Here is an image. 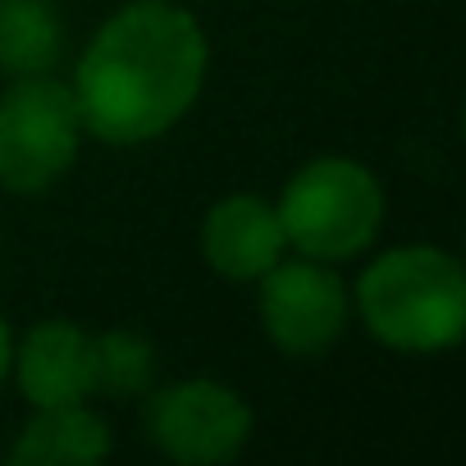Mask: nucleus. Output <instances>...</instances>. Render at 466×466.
I'll use <instances>...</instances> for the list:
<instances>
[{"instance_id":"f257e3e1","label":"nucleus","mask_w":466,"mask_h":466,"mask_svg":"<svg viewBox=\"0 0 466 466\" xmlns=\"http://www.w3.org/2000/svg\"><path fill=\"white\" fill-rule=\"evenodd\" d=\"M206 33L174 0H133L110 15L74 69L83 133L137 147L169 133L206 83Z\"/></svg>"},{"instance_id":"f03ea898","label":"nucleus","mask_w":466,"mask_h":466,"mask_svg":"<svg viewBox=\"0 0 466 466\" xmlns=\"http://www.w3.org/2000/svg\"><path fill=\"white\" fill-rule=\"evenodd\" d=\"M357 311L393 352H448L466 334V275L439 248H389L361 270Z\"/></svg>"},{"instance_id":"7ed1b4c3","label":"nucleus","mask_w":466,"mask_h":466,"mask_svg":"<svg viewBox=\"0 0 466 466\" xmlns=\"http://www.w3.org/2000/svg\"><path fill=\"white\" fill-rule=\"evenodd\" d=\"M275 210L289 248L311 261H348L375 243L384 224V187L361 160L320 156L284 183Z\"/></svg>"},{"instance_id":"20e7f679","label":"nucleus","mask_w":466,"mask_h":466,"mask_svg":"<svg viewBox=\"0 0 466 466\" xmlns=\"http://www.w3.org/2000/svg\"><path fill=\"white\" fill-rule=\"evenodd\" d=\"M78 142L83 115L69 83L28 74L0 96V187L46 192L78 160Z\"/></svg>"},{"instance_id":"39448f33","label":"nucleus","mask_w":466,"mask_h":466,"mask_svg":"<svg viewBox=\"0 0 466 466\" xmlns=\"http://www.w3.org/2000/svg\"><path fill=\"white\" fill-rule=\"evenodd\" d=\"M147 439L183 466L233 461L252 439V407L219 380H178L147 398Z\"/></svg>"},{"instance_id":"423d86ee","label":"nucleus","mask_w":466,"mask_h":466,"mask_svg":"<svg viewBox=\"0 0 466 466\" xmlns=\"http://www.w3.org/2000/svg\"><path fill=\"white\" fill-rule=\"evenodd\" d=\"M261 325L289 357H320L339 343L352 316L348 284L329 261H275L261 279Z\"/></svg>"},{"instance_id":"0eeeda50","label":"nucleus","mask_w":466,"mask_h":466,"mask_svg":"<svg viewBox=\"0 0 466 466\" xmlns=\"http://www.w3.org/2000/svg\"><path fill=\"white\" fill-rule=\"evenodd\" d=\"M284 224L279 210L252 192L224 197L201 219V257L215 275L233 284H257L275 261H284Z\"/></svg>"},{"instance_id":"6e6552de","label":"nucleus","mask_w":466,"mask_h":466,"mask_svg":"<svg viewBox=\"0 0 466 466\" xmlns=\"http://www.w3.org/2000/svg\"><path fill=\"white\" fill-rule=\"evenodd\" d=\"M19 389L33 407H69L92 398V339L74 320H42L15 352Z\"/></svg>"},{"instance_id":"1a4fd4ad","label":"nucleus","mask_w":466,"mask_h":466,"mask_svg":"<svg viewBox=\"0 0 466 466\" xmlns=\"http://www.w3.org/2000/svg\"><path fill=\"white\" fill-rule=\"evenodd\" d=\"M110 452V425L87 407H37V416L19 430L10 461L15 466H87Z\"/></svg>"},{"instance_id":"9d476101","label":"nucleus","mask_w":466,"mask_h":466,"mask_svg":"<svg viewBox=\"0 0 466 466\" xmlns=\"http://www.w3.org/2000/svg\"><path fill=\"white\" fill-rule=\"evenodd\" d=\"M65 51V28L51 0H0V69L28 78L51 74Z\"/></svg>"},{"instance_id":"9b49d317","label":"nucleus","mask_w":466,"mask_h":466,"mask_svg":"<svg viewBox=\"0 0 466 466\" xmlns=\"http://www.w3.org/2000/svg\"><path fill=\"white\" fill-rule=\"evenodd\" d=\"M156 384V348L133 329H106L92 339V393L142 398Z\"/></svg>"},{"instance_id":"f8f14e48","label":"nucleus","mask_w":466,"mask_h":466,"mask_svg":"<svg viewBox=\"0 0 466 466\" xmlns=\"http://www.w3.org/2000/svg\"><path fill=\"white\" fill-rule=\"evenodd\" d=\"M10 366H15V339H10V325H5V316H0V380L10 375Z\"/></svg>"}]
</instances>
